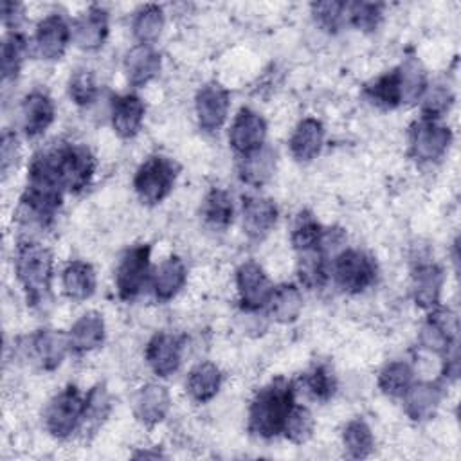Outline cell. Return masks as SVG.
<instances>
[{"instance_id": "38", "label": "cell", "mask_w": 461, "mask_h": 461, "mask_svg": "<svg viewBox=\"0 0 461 461\" xmlns=\"http://www.w3.org/2000/svg\"><path fill=\"white\" fill-rule=\"evenodd\" d=\"M322 236H324V227L317 221V218L308 211H301L290 232V243L294 250L304 252V250L317 249L321 247Z\"/></svg>"}, {"instance_id": "15", "label": "cell", "mask_w": 461, "mask_h": 461, "mask_svg": "<svg viewBox=\"0 0 461 461\" xmlns=\"http://www.w3.org/2000/svg\"><path fill=\"white\" fill-rule=\"evenodd\" d=\"M146 104L137 94L113 95L110 103V122L112 130L121 139H133L144 122Z\"/></svg>"}, {"instance_id": "39", "label": "cell", "mask_w": 461, "mask_h": 461, "mask_svg": "<svg viewBox=\"0 0 461 461\" xmlns=\"http://www.w3.org/2000/svg\"><path fill=\"white\" fill-rule=\"evenodd\" d=\"M313 430H315V420H313V414L308 407L304 405H294L286 421H285V427H283V436L290 441V443H295V445H303L306 443L312 436H313Z\"/></svg>"}, {"instance_id": "20", "label": "cell", "mask_w": 461, "mask_h": 461, "mask_svg": "<svg viewBox=\"0 0 461 461\" xmlns=\"http://www.w3.org/2000/svg\"><path fill=\"white\" fill-rule=\"evenodd\" d=\"M67 339L70 353L76 355H85L101 348L106 339V326L103 315L94 310L85 312L70 326V330L67 331Z\"/></svg>"}, {"instance_id": "29", "label": "cell", "mask_w": 461, "mask_h": 461, "mask_svg": "<svg viewBox=\"0 0 461 461\" xmlns=\"http://www.w3.org/2000/svg\"><path fill=\"white\" fill-rule=\"evenodd\" d=\"M268 315L279 324H290L297 321L303 312V294L292 283H283L274 286L272 295L267 304Z\"/></svg>"}, {"instance_id": "21", "label": "cell", "mask_w": 461, "mask_h": 461, "mask_svg": "<svg viewBox=\"0 0 461 461\" xmlns=\"http://www.w3.org/2000/svg\"><path fill=\"white\" fill-rule=\"evenodd\" d=\"M445 283V272L439 265L430 261H420L412 270V297L414 303L430 312L439 306L441 288Z\"/></svg>"}, {"instance_id": "26", "label": "cell", "mask_w": 461, "mask_h": 461, "mask_svg": "<svg viewBox=\"0 0 461 461\" xmlns=\"http://www.w3.org/2000/svg\"><path fill=\"white\" fill-rule=\"evenodd\" d=\"M276 164H277V155L274 148L265 144L263 148L240 157L238 176L247 185L261 187L274 176Z\"/></svg>"}, {"instance_id": "40", "label": "cell", "mask_w": 461, "mask_h": 461, "mask_svg": "<svg viewBox=\"0 0 461 461\" xmlns=\"http://www.w3.org/2000/svg\"><path fill=\"white\" fill-rule=\"evenodd\" d=\"M420 101H421V119L439 121L450 110L454 103V94L450 86L438 83V85L427 86Z\"/></svg>"}, {"instance_id": "1", "label": "cell", "mask_w": 461, "mask_h": 461, "mask_svg": "<svg viewBox=\"0 0 461 461\" xmlns=\"http://www.w3.org/2000/svg\"><path fill=\"white\" fill-rule=\"evenodd\" d=\"M295 405L294 384L283 376L263 385L249 405V432L261 439H272L283 434L285 421Z\"/></svg>"}, {"instance_id": "14", "label": "cell", "mask_w": 461, "mask_h": 461, "mask_svg": "<svg viewBox=\"0 0 461 461\" xmlns=\"http://www.w3.org/2000/svg\"><path fill=\"white\" fill-rule=\"evenodd\" d=\"M277 205L267 196H243L241 225L243 232L252 241L265 240L277 223Z\"/></svg>"}, {"instance_id": "19", "label": "cell", "mask_w": 461, "mask_h": 461, "mask_svg": "<svg viewBox=\"0 0 461 461\" xmlns=\"http://www.w3.org/2000/svg\"><path fill=\"white\" fill-rule=\"evenodd\" d=\"M108 38V13L101 5H90L72 25V41L83 50H97Z\"/></svg>"}, {"instance_id": "31", "label": "cell", "mask_w": 461, "mask_h": 461, "mask_svg": "<svg viewBox=\"0 0 461 461\" xmlns=\"http://www.w3.org/2000/svg\"><path fill=\"white\" fill-rule=\"evenodd\" d=\"M164 11L157 4H146L133 13L131 34L137 43L153 45L164 29Z\"/></svg>"}, {"instance_id": "36", "label": "cell", "mask_w": 461, "mask_h": 461, "mask_svg": "<svg viewBox=\"0 0 461 461\" xmlns=\"http://www.w3.org/2000/svg\"><path fill=\"white\" fill-rule=\"evenodd\" d=\"M400 86H402V104H412L421 99L429 83L427 72L418 58L411 56L402 65H398Z\"/></svg>"}, {"instance_id": "17", "label": "cell", "mask_w": 461, "mask_h": 461, "mask_svg": "<svg viewBox=\"0 0 461 461\" xmlns=\"http://www.w3.org/2000/svg\"><path fill=\"white\" fill-rule=\"evenodd\" d=\"M131 405L135 418L142 425L155 427L167 416L171 409V394L162 384L148 382L137 389Z\"/></svg>"}, {"instance_id": "44", "label": "cell", "mask_w": 461, "mask_h": 461, "mask_svg": "<svg viewBox=\"0 0 461 461\" xmlns=\"http://www.w3.org/2000/svg\"><path fill=\"white\" fill-rule=\"evenodd\" d=\"M304 387L315 400L326 402L335 394L337 380L326 364H317L304 375Z\"/></svg>"}, {"instance_id": "27", "label": "cell", "mask_w": 461, "mask_h": 461, "mask_svg": "<svg viewBox=\"0 0 461 461\" xmlns=\"http://www.w3.org/2000/svg\"><path fill=\"white\" fill-rule=\"evenodd\" d=\"M223 375L220 367L212 362H198L191 367L185 378V393L196 403L211 402L221 387Z\"/></svg>"}, {"instance_id": "42", "label": "cell", "mask_w": 461, "mask_h": 461, "mask_svg": "<svg viewBox=\"0 0 461 461\" xmlns=\"http://www.w3.org/2000/svg\"><path fill=\"white\" fill-rule=\"evenodd\" d=\"M99 86L95 76L88 68H77L68 77V95L74 104L88 106L97 99Z\"/></svg>"}, {"instance_id": "9", "label": "cell", "mask_w": 461, "mask_h": 461, "mask_svg": "<svg viewBox=\"0 0 461 461\" xmlns=\"http://www.w3.org/2000/svg\"><path fill=\"white\" fill-rule=\"evenodd\" d=\"M70 40L72 27L61 14L52 13L36 25V31L29 40V52L38 59L56 61L65 54Z\"/></svg>"}, {"instance_id": "16", "label": "cell", "mask_w": 461, "mask_h": 461, "mask_svg": "<svg viewBox=\"0 0 461 461\" xmlns=\"http://www.w3.org/2000/svg\"><path fill=\"white\" fill-rule=\"evenodd\" d=\"M29 349H31L32 360L43 371L58 369L63 364L67 353L70 351L67 333H61L59 330H52V328L36 330L29 337Z\"/></svg>"}, {"instance_id": "5", "label": "cell", "mask_w": 461, "mask_h": 461, "mask_svg": "<svg viewBox=\"0 0 461 461\" xmlns=\"http://www.w3.org/2000/svg\"><path fill=\"white\" fill-rule=\"evenodd\" d=\"M83 412L85 394L70 384L49 400L43 411L45 430L56 439H68L81 427Z\"/></svg>"}, {"instance_id": "30", "label": "cell", "mask_w": 461, "mask_h": 461, "mask_svg": "<svg viewBox=\"0 0 461 461\" xmlns=\"http://www.w3.org/2000/svg\"><path fill=\"white\" fill-rule=\"evenodd\" d=\"M297 277L299 283L308 290L322 288L330 277L328 254L322 247L297 252Z\"/></svg>"}, {"instance_id": "34", "label": "cell", "mask_w": 461, "mask_h": 461, "mask_svg": "<svg viewBox=\"0 0 461 461\" xmlns=\"http://www.w3.org/2000/svg\"><path fill=\"white\" fill-rule=\"evenodd\" d=\"M25 54H29V41L18 31H7L2 41V83L4 86L14 81L20 74Z\"/></svg>"}, {"instance_id": "33", "label": "cell", "mask_w": 461, "mask_h": 461, "mask_svg": "<svg viewBox=\"0 0 461 461\" xmlns=\"http://www.w3.org/2000/svg\"><path fill=\"white\" fill-rule=\"evenodd\" d=\"M367 99L380 108L393 110L402 104V86H400V74L398 67L384 72L375 81L366 86Z\"/></svg>"}, {"instance_id": "45", "label": "cell", "mask_w": 461, "mask_h": 461, "mask_svg": "<svg viewBox=\"0 0 461 461\" xmlns=\"http://www.w3.org/2000/svg\"><path fill=\"white\" fill-rule=\"evenodd\" d=\"M312 14L315 23L321 29L328 32H335L346 20V2H337V0L315 2L312 4Z\"/></svg>"}, {"instance_id": "23", "label": "cell", "mask_w": 461, "mask_h": 461, "mask_svg": "<svg viewBox=\"0 0 461 461\" xmlns=\"http://www.w3.org/2000/svg\"><path fill=\"white\" fill-rule=\"evenodd\" d=\"M122 67L128 81L133 86H144L158 76L162 59L160 54L153 49V45L137 43L124 54Z\"/></svg>"}, {"instance_id": "3", "label": "cell", "mask_w": 461, "mask_h": 461, "mask_svg": "<svg viewBox=\"0 0 461 461\" xmlns=\"http://www.w3.org/2000/svg\"><path fill=\"white\" fill-rule=\"evenodd\" d=\"M38 153L65 193H79L90 184L95 171V158L86 146L59 140Z\"/></svg>"}, {"instance_id": "11", "label": "cell", "mask_w": 461, "mask_h": 461, "mask_svg": "<svg viewBox=\"0 0 461 461\" xmlns=\"http://www.w3.org/2000/svg\"><path fill=\"white\" fill-rule=\"evenodd\" d=\"M229 108L230 94L223 85L209 81L198 88L194 95V113L196 122L203 131L211 133L220 130L229 117Z\"/></svg>"}, {"instance_id": "46", "label": "cell", "mask_w": 461, "mask_h": 461, "mask_svg": "<svg viewBox=\"0 0 461 461\" xmlns=\"http://www.w3.org/2000/svg\"><path fill=\"white\" fill-rule=\"evenodd\" d=\"M346 18L360 31H375L382 20V5L373 2L346 4Z\"/></svg>"}, {"instance_id": "35", "label": "cell", "mask_w": 461, "mask_h": 461, "mask_svg": "<svg viewBox=\"0 0 461 461\" xmlns=\"http://www.w3.org/2000/svg\"><path fill=\"white\" fill-rule=\"evenodd\" d=\"M342 447L353 459H364L375 450V436L362 418L349 420L342 429Z\"/></svg>"}, {"instance_id": "28", "label": "cell", "mask_w": 461, "mask_h": 461, "mask_svg": "<svg viewBox=\"0 0 461 461\" xmlns=\"http://www.w3.org/2000/svg\"><path fill=\"white\" fill-rule=\"evenodd\" d=\"M97 286L95 270L90 263L74 259L67 263L61 272V288L63 294L72 301H86L94 295Z\"/></svg>"}, {"instance_id": "12", "label": "cell", "mask_w": 461, "mask_h": 461, "mask_svg": "<svg viewBox=\"0 0 461 461\" xmlns=\"http://www.w3.org/2000/svg\"><path fill=\"white\" fill-rule=\"evenodd\" d=\"M267 121L252 108H241L229 128V146L240 155L252 153L267 144Z\"/></svg>"}, {"instance_id": "25", "label": "cell", "mask_w": 461, "mask_h": 461, "mask_svg": "<svg viewBox=\"0 0 461 461\" xmlns=\"http://www.w3.org/2000/svg\"><path fill=\"white\" fill-rule=\"evenodd\" d=\"M185 281H187L185 263L178 256H169L151 272L149 283H151L153 295L158 301L167 303L180 294Z\"/></svg>"}, {"instance_id": "32", "label": "cell", "mask_w": 461, "mask_h": 461, "mask_svg": "<svg viewBox=\"0 0 461 461\" xmlns=\"http://www.w3.org/2000/svg\"><path fill=\"white\" fill-rule=\"evenodd\" d=\"M378 389L389 398H402L414 384V369L405 360H391L378 373Z\"/></svg>"}, {"instance_id": "43", "label": "cell", "mask_w": 461, "mask_h": 461, "mask_svg": "<svg viewBox=\"0 0 461 461\" xmlns=\"http://www.w3.org/2000/svg\"><path fill=\"white\" fill-rule=\"evenodd\" d=\"M418 342L423 349H427L429 353H436V355H445L447 351H450L454 346H457V337H452L450 333H447L436 321H432L430 317H427V321L423 322L420 335H418Z\"/></svg>"}, {"instance_id": "24", "label": "cell", "mask_w": 461, "mask_h": 461, "mask_svg": "<svg viewBox=\"0 0 461 461\" xmlns=\"http://www.w3.org/2000/svg\"><path fill=\"white\" fill-rule=\"evenodd\" d=\"M441 396V385L432 382H414L402 396L403 411L412 421H427L436 414Z\"/></svg>"}, {"instance_id": "2", "label": "cell", "mask_w": 461, "mask_h": 461, "mask_svg": "<svg viewBox=\"0 0 461 461\" xmlns=\"http://www.w3.org/2000/svg\"><path fill=\"white\" fill-rule=\"evenodd\" d=\"M14 274L25 294V299L34 308H43L50 301L54 259L52 252L32 238H23L14 249Z\"/></svg>"}, {"instance_id": "7", "label": "cell", "mask_w": 461, "mask_h": 461, "mask_svg": "<svg viewBox=\"0 0 461 461\" xmlns=\"http://www.w3.org/2000/svg\"><path fill=\"white\" fill-rule=\"evenodd\" d=\"M376 261L358 249H344L331 261L335 285L346 294H362L376 281Z\"/></svg>"}, {"instance_id": "22", "label": "cell", "mask_w": 461, "mask_h": 461, "mask_svg": "<svg viewBox=\"0 0 461 461\" xmlns=\"http://www.w3.org/2000/svg\"><path fill=\"white\" fill-rule=\"evenodd\" d=\"M324 146V126L315 117L301 119L288 137L290 155L297 162H310L319 157Z\"/></svg>"}, {"instance_id": "8", "label": "cell", "mask_w": 461, "mask_h": 461, "mask_svg": "<svg viewBox=\"0 0 461 461\" xmlns=\"http://www.w3.org/2000/svg\"><path fill=\"white\" fill-rule=\"evenodd\" d=\"M452 144V131L439 121L418 119L409 130V149L418 162H436Z\"/></svg>"}, {"instance_id": "47", "label": "cell", "mask_w": 461, "mask_h": 461, "mask_svg": "<svg viewBox=\"0 0 461 461\" xmlns=\"http://www.w3.org/2000/svg\"><path fill=\"white\" fill-rule=\"evenodd\" d=\"M20 157V144H18V137L16 133L5 130L2 133V151H0V158H2V173L7 175L11 167H14L16 160Z\"/></svg>"}, {"instance_id": "18", "label": "cell", "mask_w": 461, "mask_h": 461, "mask_svg": "<svg viewBox=\"0 0 461 461\" xmlns=\"http://www.w3.org/2000/svg\"><path fill=\"white\" fill-rule=\"evenodd\" d=\"M56 106L50 95L43 90L29 92L20 104V119L22 130L29 139H36L43 135L49 126L54 122Z\"/></svg>"}, {"instance_id": "13", "label": "cell", "mask_w": 461, "mask_h": 461, "mask_svg": "<svg viewBox=\"0 0 461 461\" xmlns=\"http://www.w3.org/2000/svg\"><path fill=\"white\" fill-rule=\"evenodd\" d=\"M182 340L167 331L155 333L146 344V362L158 378H167L178 371L182 364Z\"/></svg>"}, {"instance_id": "4", "label": "cell", "mask_w": 461, "mask_h": 461, "mask_svg": "<svg viewBox=\"0 0 461 461\" xmlns=\"http://www.w3.org/2000/svg\"><path fill=\"white\" fill-rule=\"evenodd\" d=\"M176 176L178 166L175 160L164 155H151L137 167L133 191L144 205H157L169 196Z\"/></svg>"}, {"instance_id": "10", "label": "cell", "mask_w": 461, "mask_h": 461, "mask_svg": "<svg viewBox=\"0 0 461 461\" xmlns=\"http://www.w3.org/2000/svg\"><path fill=\"white\" fill-rule=\"evenodd\" d=\"M236 290L240 306L245 312H258L261 308H267L274 285L263 267L249 259L236 268Z\"/></svg>"}, {"instance_id": "48", "label": "cell", "mask_w": 461, "mask_h": 461, "mask_svg": "<svg viewBox=\"0 0 461 461\" xmlns=\"http://www.w3.org/2000/svg\"><path fill=\"white\" fill-rule=\"evenodd\" d=\"M22 14L23 11L20 4L9 2V0L2 2V22L7 27V31H16V25L22 20Z\"/></svg>"}, {"instance_id": "41", "label": "cell", "mask_w": 461, "mask_h": 461, "mask_svg": "<svg viewBox=\"0 0 461 461\" xmlns=\"http://www.w3.org/2000/svg\"><path fill=\"white\" fill-rule=\"evenodd\" d=\"M110 394L103 384H95L86 394H85V412H83V423L85 427H99L106 416L110 414Z\"/></svg>"}, {"instance_id": "37", "label": "cell", "mask_w": 461, "mask_h": 461, "mask_svg": "<svg viewBox=\"0 0 461 461\" xmlns=\"http://www.w3.org/2000/svg\"><path fill=\"white\" fill-rule=\"evenodd\" d=\"M203 220L214 229H225L234 218V202L229 191L214 187L211 189L202 203Z\"/></svg>"}, {"instance_id": "6", "label": "cell", "mask_w": 461, "mask_h": 461, "mask_svg": "<svg viewBox=\"0 0 461 461\" xmlns=\"http://www.w3.org/2000/svg\"><path fill=\"white\" fill-rule=\"evenodd\" d=\"M115 290L121 301H133L151 281V247L133 245L122 252L115 267Z\"/></svg>"}]
</instances>
